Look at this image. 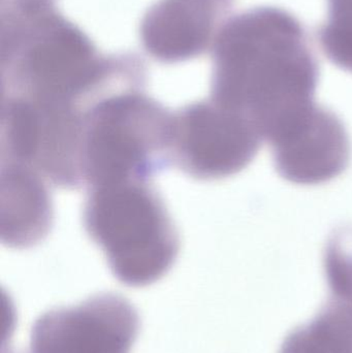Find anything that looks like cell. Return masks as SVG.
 <instances>
[{
	"label": "cell",
	"mask_w": 352,
	"mask_h": 353,
	"mask_svg": "<svg viewBox=\"0 0 352 353\" xmlns=\"http://www.w3.org/2000/svg\"><path fill=\"white\" fill-rule=\"evenodd\" d=\"M318 78L302 23L283 8L260 6L231 32L220 105L246 116L272 145L315 108Z\"/></svg>",
	"instance_id": "cell-1"
},
{
	"label": "cell",
	"mask_w": 352,
	"mask_h": 353,
	"mask_svg": "<svg viewBox=\"0 0 352 353\" xmlns=\"http://www.w3.org/2000/svg\"><path fill=\"white\" fill-rule=\"evenodd\" d=\"M271 146L279 175L299 185L322 184L337 178L351 159V142L342 121L320 105Z\"/></svg>",
	"instance_id": "cell-2"
},
{
	"label": "cell",
	"mask_w": 352,
	"mask_h": 353,
	"mask_svg": "<svg viewBox=\"0 0 352 353\" xmlns=\"http://www.w3.org/2000/svg\"><path fill=\"white\" fill-rule=\"evenodd\" d=\"M328 3L329 18L322 27L352 35V0H328Z\"/></svg>",
	"instance_id": "cell-3"
}]
</instances>
